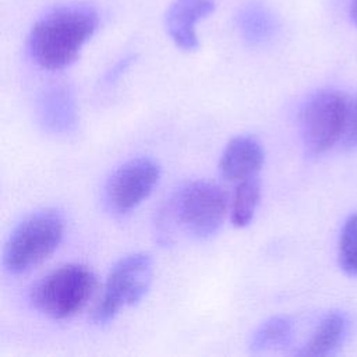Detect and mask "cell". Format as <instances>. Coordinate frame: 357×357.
<instances>
[{
    "mask_svg": "<svg viewBox=\"0 0 357 357\" xmlns=\"http://www.w3.org/2000/svg\"><path fill=\"white\" fill-rule=\"evenodd\" d=\"M261 199V183L258 177H250L237 184L233 204L231 222L237 227H245L254 219Z\"/></svg>",
    "mask_w": 357,
    "mask_h": 357,
    "instance_id": "obj_12",
    "label": "cell"
},
{
    "mask_svg": "<svg viewBox=\"0 0 357 357\" xmlns=\"http://www.w3.org/2000/svg\"><path fill=\"white\" fill-rule=\"evenodd\" d=\"M350 15L357 25V0H351V7H350Z\"/></svg>",
    "mask_w": 357,
    "mask_h": 357,
    "instance_id": "obj_17",
    "label": "cell"
},
{
    "mask_svg": "<svg viewBox=\"0 0 357 357\" xmlns=\"http://www.w3.org/2000/svg\"><path fill=\"white\" fill-rule=\"evenodd\" d=\"M96 289V276L82 264H67L42 278L31 290L32 305L46 317L64 319L84 308Z\"/></svg>",
    "mask_w": 357,
    "mask_h": 357,
    "instance_id": "obj_4",
    "label": "cell"
},
{
    "mask_svg": "<svg viewBox=\"0 0 357 357\" xmlns=\"http://www.w3.org/2000/svg\"><path fill=\"white\" fill-rule=\"evenodd\" d=\"M40 123L52 132H68L77 123V107L66 88H53L39 99Z\"/></svg>",
    "mask_w": 357,
    "mask_h": 357,
    "instance_id": "obj_10",
    "label": "cell"
},
{
    "mask_svg": "<svg viewBox=\"0 0 357 357\" xmlns=\"http://www.w3.org/2000/svg\"><path fill=\"white\" fill-rule=\"evenodd\" d=\"M213 10V0H173L165 15L169 36L180 49L185 52L197 50L199 42L195 26Z\"/></svg>",
    "mask_w": 357,
    "mask_h": 357,
    "instance_id": "obj_8",
    "label": "cell"
},
{
    "mask_svg": "<svg viewBox=\"0 0 357 357\" xmlns=\"http://www.w3.org/2000/svg\"><path fill=\"white\" fill-rule=\"evenodd\" d=\"M346 96L337 91L312 95L300 113V134L311 155H321L342 141L347 116Z\"/></svg>",
    "mask_w": 357,
    "mask_h": 357,
    "instance_id": "obj_6",
    "label": "cell"
},
{
    "mask_svg": "<svg viewBox=\"0 0 357 357\" xmlns=\"http://www.w3.org/2000/svg\"><path fill=\"white\" fill-rule=\"evenodd\" d=\"M293 336V322L284 317H273L264 322L252 335L250 347L264 351L286 346Z\"/></svg>",
    "mask_w": 357,
    "mask_h": 357,
    "instance_id": "obj_13",
    "label": "cell"
},
{
    "mask_svg": "<svg viewBox=\"0 0 357 357\" xmlns=\"http://www.w3.org/2000/svg\"><path fill=\"white\" fill-rule=\"evenodd\" d=\"M64 233L61 215L54 209L38 211L25 218L10 234L3 264L10 273H22L49 258Z\"/></svg>",
    "mask_w": 357,
    "mask_h": 357,
    "instance_id": "obj_3",
    "label": "cell"
},
{
    "mask_svg": "<svg viewBox=\"0 0 357 357\" xmlns=\"http://www.w3.org/2000/svg\"><path fill=\"white\" fill-rule=\"evenodd\" d=\"M342 142L347 148H353L357 145V95L347 102V116H346V127Z\"/></svg>",
    "mask_w": 357,
    "mask_h": 357,
    "instance_id": "obj_16",
    "label": "cell"
},
{
    "mask_svg": "<svg viewBox=\"0 0 357 357\" xmlns=\"http://www.w3.org/2000/svg\"><path fill=\"white\" fill-rule=\"evenodd\" d=\"M227 213L223 190L209 181H192L181 187L166 204L158 219L160 236L180 226L194 238H208L218 233Z\"/></svg>",
    "mask_w": 357,
    "mask_h": 357,
    "instance_id": "obj_2",
    "label": "cell"
},
{
    "mask_svg": "<svg viewBox=\"0 0 357 357\" xmlns=\"http://www.w3.org/2000/svg\"><path fill=\"white\" fill-rule=\"evenodd\" d=\"M264 148L257 138L238 135L226 145L220 156V176L227 181L236 183L255 177L264 165Z\"/></svg>",
    "mask_w": 357,
    "mask_h": 357,
    "instance_id": "obj_9",
    "label": "cell"
},
{
    "mask_svg": "<svg viewBox=\"0 0 357 357\" xmlns=\"http://www.w3.org/2000/svg\"><path fill=\"white\" fill-rule=\"evenodd\" d=\"M98 21V13L85 4L63 6L50 11L31 29V57L45 70L68 67L95 33Z\"/></svg>",
    "mask_w": 357,
    "mask_h": 357,
    "instance_id": "obj_1",
    "label": "cell"
},
{
    "mask_svg": "<svg viewBox=\"0 0 357 357\" xmlns=\"http://www.w3.org/2000/svg\"><path fill=\"white\" fill-rule=\"evenodd\" d=\"M160 178L159 163L148 156L127 160L106 183V205L114 213H127L149 197Z\"/></svg>",
    "mask_w": 357,
    "mask_h": 357,
    "instance_id": "obj_7",
    "label": "cell"
},
{
    "mask_svg": "<svg viewBox=\"0 0 357 357\" xmlns=\"http://www.w3.org/2000/svg\"><path fill=\"white\" fill-rule=\"evenodd\" d=\"M346 331V322L342 314H328L317 326L305 349L301 351L308 356H326L336 350Z\"/></svg>",
    "mask_w": 357,
    "mask_h": 357,
    "instance_id": "obj_11",
    "label": "cell"
},
{
    "mask_svg": "<svg viewBox=\"0 0 357 357\" xmlns=\"http://www.w3.org/2000/svg\"><path fill=\"white\" fill-rule=\"evenodd\" d=\"M152 266V259L145 252L131 254L116 262L107 275L103 294L91 319L96 325H106L123 307L139 303L151 286Z\"/></svg>",
    "mask_w": 357,
    "mask_h": 357,
    "instance_id": "obj_5",
    "label": "cell"
},
{
    "mask_svg": "<svg viewBox=\"0 0 357 357\" xmlns=\"http://www.w3.org/2000/svg\"><path fill=\"white\" fill-rule=\"evenodd\" d=\"M240 31L245 42L259 43L271 31V21L261 7H248L240 15Z\"/></svg>",
    "mask_w": 357,
    "mask_h": 357,
    "instance_id": "obj_15",
    "label": "cell"
},
{
    "mask_svg": "<svg viewBox=\"0 0 357 357\" xmlns=\"http://www.w3.org/2000/svg\"><path fill=\"white\" fill-rule=\"evenodd\" d=\"M339 265L351 276H357V213L344 223L339 240Z\"/></svg>",
    "mask_w": 357,
    "mask_h": 357,
    "instance_id": "obj_14",
    "label": "cell"
}]
</instances>
